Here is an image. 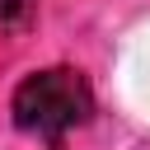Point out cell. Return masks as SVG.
Instances as JSON below:
<instances>
[{"mask_svg":"<svg viewBox=\"0 0 150 150\" xmlns=\"http://www.w3.org/2000/svg\"><path fill=\"white\" fill-rule=\"evenodd\" d=\"M33 19V0H0V28H23Z\"/></svg>","mask_w":150,"mask_h":150,"instance_id":"cell-2","label":"cell"},{"mask_svg":"<svg viewBox=\"0 0 150 150\" xmlns=\"http://www.w3.org/2000/svg\"><path fill=\"white\" fill-rule=\"evenodd\" d=\"M9 112H14V127H19V131L61 136V131L89 122V112H94V94H89V84H84L80 70L52 66V70H33V75L14 89Z\"/></svg>","mask_w":150,"mask_h":150,"instance_id":"cell-1","label":"cell"}]
</instances>
